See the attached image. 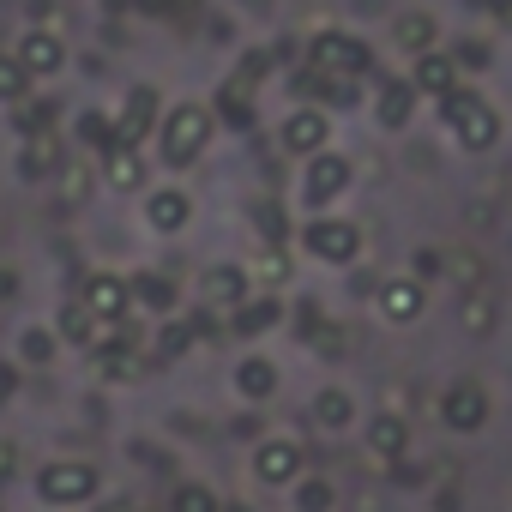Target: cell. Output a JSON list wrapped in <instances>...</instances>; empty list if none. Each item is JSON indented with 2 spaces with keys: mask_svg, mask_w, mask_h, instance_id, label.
<instances>
[{
  "mask_svg": "<svg viewBox=\"0 0 512 512\" xmlns=\"http://www.w3.org/2000/svg\"><path fill=\"white\" fill-rule=\"evenodd\" d=\"M13 61H19L25 73H55V67L67 61V49H61V31H49V25H43V31H25Z\"/></svg>",
  "mask_w": 512,
  "mask_h": 512,
  "instance_id": "6da1fadb",
  "label": "cell"
},
{
  "mask_svg": "<svg viewBox=\"0 0 512 512\" xmlns=\"http://www.w3.org/2000/svg\"><path fill=\"white\" fill-rule=\"evenodd\" d=\"M434 37H440V19H434V13H422V7H410V13H398V19H392V43H398V49L434 55Z\"/></svg>",
  "mask_w": 512,
  "mask_h": 512,
  "instance_id": "7a4b0ae2",
  "label": "cell"
},
{
  "mask_svg": "<svg viewBox=\"0 0 512 512\" xmlns=\"http://www.w3.org/2000/svg\"><path fill=\"white\" fill-rule=\"evenodd\" d=\"M452 121H458L464 145H488L494 139V109H482L476 97H452Z\"/></svg>",
  "mask_w": 512,
  "mask_h": 512,
  "instance_id": "3957f363",
  "label": "cell"
},
{
  "mask_svg": "<svg viewBox=\"0 0 512 512\" xmlns=\"http://www.w3.org/2000/svg\"><path fill=\"white\" fill-rule=\"evenodd\" d=\"M199 145H205V115L199 109H175V121H169V157L187 163Z\"/></svg>",
  "mask_w": 512,
  "mask_h": 512,
  "instance_id": "277c9868",
  "label": "cell"
},
{
  "mask_svg": "<svg viewBox=\"0 0 512 512\" xmlns=\"http://www.w3.org/2000/svg\"><path fill=\"white\" fill-rule=\"evenodd\" d=\"M314 55H320L326 67H344V73H356V67H368V49H362L356 37H338V31H326V37L314 43Z\"/></svg>",
  "mask_w": 512,
  "mask_h": 512,
  "instance_id": "5b68a950",
  "label": "cell"
},
{
  "mask_svg": "<svg viewBox=\"0 0 512 512\" xmlns=\"http://www.w3.org/2000/svg\"><path fill=\"white\" fill-rule=\"evenodd\" d=\"M416 85L434 91V97L452 91V61H446V55H422V61H416Z\"/></svg>",
  "mask_w": 512,
  "mask_h": 512,
  "instance_id": "8992f818",
  "label": "cell"
},
{
  "mask_svg": "<svg viewBox=\"0 0 512 512\" xmlns=\"http://www.w3.org/2000/svg\"><path fill=\"white\" fill-rule=\"evenodd\" d=\"M25 91V67L13 55H0V97H19Z\"/></svg>",
  "mask_w": 512,
  "mask_h": 512,
  "instance_id": "52a82bcc",
  "label": "cell"
},
{
  "mask_svg": "<svg viewBox=\"0 0 512 512\" xmlns=\"http://www.w3.org/2000/svg\"><path fill=\"white\" fill-rule=\"evenodd\" d=\"M320 133H326V127H320V115H296V121H290V145H314Z\"/></svg>",
  "mask_w": 512,
  "mask_h": 512,
  "instance_id": "ba28073f",
  "label": "cell"
},
{
  "mask_svg": "<svg viewBox=\"0 0 512 512\" xmlns=\"http://www.w3.org/2000/svg\"><path fill=\"white\" fill-rule=\"evenodd\" d=\"M151 115H157V103H151V91H133V103H127V121H133V133H139V127H145Z\"/></svg>",
  "mask_w": 512,
  "mask_h": 512,
  "instance_id": "9c48e42d",
  "label": "cell"
},
{
  "mask_svg": "<svg viewBox=\"0 0 512 512\" xmlns=\"http://www.w3.org/2000/svg\"><path fill=\"white\" fill-rule=\"evenodd\" d=\"M380 115H386V121H404V115H410V91H386V97H380Z\"/></svg>",
  "mask_w": 512,
  "mask_h": 512,
  "instance_id": "30bf717a",
  "label": "cell"
},
{
  "mask_svg": "<svg viewBox=\"0 0 512 512\" xmlns=\"http://www.w3.org/2000/svg\"><path fill=\"white\" fill-rule=\"evenodd\" d=\"M338 181H344V169H338V163H320V169H314V193H332Z\"/></svg>",
  "mask_w": 512,
  "mask_h": 512,
  "instance_id": "8fae6325",
  "label": "cell"
},
{
  "mask_svg": "<svg viewBox=\"0 0 512 512\" xmlns=\"http://www.w3.org/2000/svg\"><path fill=\"white\" fill-rule=\"evenodd\" d=\"M320 247H326V253H344V247H350V229H320Z\"/></svg>",
  "mask_w": 512,
  "mask_h": 512,
  "instance_id": "7c38bea8",
  "label": "cell"
},
{
  "mask_svg": "<svg viewBox=\"0 0 512 512\" xmlns=\"http://www.w3.org/2000/svg\"><path fill=\"white\" fill-rule=\"evenodd\" d=\"M482 7H488V13H512V0H482Z\"/></svg>",
  "mask_w": 512,
  "mask_h": 512,
  "instance_id": "4fadbf2b",
  "label": "cell"
}]
</instances>
